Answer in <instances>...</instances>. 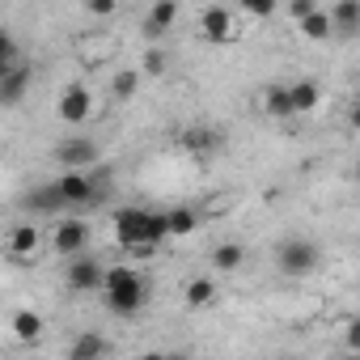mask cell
Listing matches in <instances>:
<instances>
[{"mask_svg":"<svg viewBox=\"0 0 360 360\" xmlns=\"http://www.w3.org/2000/svg\"><path fill=\"white\" fill-rule=\"evenodd\" d=\"M115 242H119L123 250H131L136 259L153 255L161 242H169V212L119 208V212H115Z\"/></svg>","mask_w":360,"mask_h":360,"instance_id":"1","label":"cell"},{"mask_svg":"<svg viewBox=\"0 0 360 360\" xmlns=\"http://www.w3.org/2000/svg\"><path fill=\"white\" fill-rule=\"evenodd\" d=\"M102 297H106V309H110L115 318H136V314L144 309V301H148V284H144V276H140L136 267L115 263V267H106Z\"/></svg>","mask_w":360,"mask_h":360,"instance_id":"2","label":"cell"},{"mask_svg":"<svg viewBox=\"0 0 360 360\" xmlns=\"http://www.w3.org/2000/svg\"><path fill=\"white\" fill-rule=\"evenodd\" d=\"M318 263H322V250H318V242H314V238H301V233L280 238V246H276V267H280L284 276L301 280V276L318 271Z\"/></svg>","mask_w":360,"mask_h":360,"instance_id":"3","label":"cell"},{"mask_svg":"<svg viewBox=\"0 0 360 360\" xmlns=\"http://www.w3.org/2000/svg\"><path fill=\"white\" fill-rule=\"evenodd\" d=\"M98 157H102V148L89 136H64L56 144V161H60L64 174H89L98 165Z\"/></svg>","mask_w":360,"mask_h":360,"instance_id":"4","label":"cell"},{"mask_svg":"<svg viewBox=\"0 0 360 360\" xmlns=\"http://www.w3.org/2000/svg\"><path fill=\"white\" fill-rule=\"evenodd\" d=\"M56 183H60L68 208H89V204H98L106 195V183H102L98 174H60Z\"/></svg>","mask_w":360,"mask_h":360,"instance_id":"5","label":"cell"},{"mask_svg":"<svg viewBox=\"0 0 360 360\" xmlns=\"http://www.w3.org/2000/svg\"><path fill=\"white\" fill-rule=\"evenodd\" d=\"M200 39H204V43H217V47L233 43V39H238V18H233V9L208 5V9L200 13Z\"/></svg>","mask_w":360,"mask_h":360,"instance_id":"6","label":"cell"},{"mask_svg":"<svg viewBox=\"0 0 360 360\" xmlns=\"http://www.w3.org/2000/svg\"><path fill=\"white\" fill-rule=\"evenodd\" d=\"M56 115H60L68 127H81V123L94 115V94H89L85 85H77V81L64 85V89H60V102H56Z\"/></svg>","mask_w":360,"mask_h":360,"instance_id":"7","label":"cell"},{"mask_svg":"<svg viewBox=\"0 0 360 360\" xmlns=\"http://www.w3.org/2000/svg\"><path fill=\"white\" fill-rule=\"evenodd\" d=\"M64 284H68L72 292H102V284H106V267H102L98 259H89V255H81V259H68Z\"/></svg>","mask_w":360,"mask_h":360,"instance_id":"8","label":"cell"},{"mask_svg":"<svg viewBox=\"0 0 360 360\" xmlns=\"http://www.w3.org/2000/svg\"><path fill=\"white\" fill-rule=\"evenodd\" d=\"M51 246H56V255H64V259H81L85 246H89V225L77 221V217H64V221L56 225V233H51Z\"/></svg>","mask_w":360,"mask_h":360,"instance_id":"9","label":"cell"},{"mask_svg":"<svg viewBox=\"0 0 360 360\" xmlns=\"http://www.w3.org/2000/svg\"><path fill=\"white\" fill-rule=\"evenodd\" d=\"M22 208H26L30 217H51V212H64V208H68V200H64L60 183H47V187H34V191H26Z\"/></svg>","mask_w":360,"mask_h":360,"instance_id":"10","label":"cell"},{"mask_svg":"<svg viewBox=\"0 0 360 360\" xmlns=\"http://www.w3.org/2000/svg\"><path fill=\"white\" fill-rule=\"evenodd\" d=\"M30 81H34V68H30V64H18V68H9V72H0V102H5V106H18V102L26 98Z\"/></svg>","mask_w":360,"mask_h":360,"instance_id":"11","label":"cell"},{"mask_svg":"<svg viewBox=\"0 0 360 360\" xmlns=\"http://www.w3.org/2000/svg\"><path fill=\"white\" fill-rule=\"evenodd\" d=\"M330 13V26L339 39H356L360 34V0H339V5L326 9Z\"/></svg>","mask_w":360,"mask_h":360,"instance_id":"12","label":"cell"},{"mask_svg":"<svg viewBox=\"0 0 360 360\" xmlns=\"http://www.w3.org/2000/svg\"><path fill=\"white\" fill-rule=\"evenodd\" d=\"M39 225L34 221H18L13 229H9V255L13 259H34V250H39Z\"/></svg>","mask_w":360,"mask_h":360,"instance_id":"13","label":"cell"},{"mask_svg":"<svg viewBox=\"0 0 360 360\" xmlns=\"http://www.w3.org/2000/svg\"><path fill=\"white\" fill-rule=\"evenodd\" d=\"M242 267H246V246H242V242H217V246H212V271L233 276V271H242Z\"/></svg>","mask_w":360,"mask_h":360,"instance_id":"14","label":"cell"},{"mask_svg":"<svg viewBox=\"0 0 360 360\" xmlns=\"http://www.w3.org/2000/svg\"><path fill=\"white\" fill-rule=\"evenodd\" d=\"M110 343L98 335V330H81L72 343H68V360H106Z\"/></svg>","mask_w":360,"mask_h":360,"instance_id":"15","label":"cell"},{"mask_svg":"<svg viewBox=\"0 0 360 360\" xmlns=\"http://www.w3.org/2000/svg\"><path fill=\"white\" fill-rule=\"evenodd\" d=\"M174 22H178V5H174V0H157V5L148 9V18H144V34L161 39V34L174 30Z\"/></svg>","mask_w":360,"mask_h":360,"instance_id":"16","label":"cell"},{"mask_svg":"<svg viewBox=\"0 0 360 360\" xmlns=\"http://www.w3.org/2000/svg\"><path fill=\"white\" fill-rule=\"evenodd\" d=\"M217 301V280L212 276H191L187 288H183V305L187 309H208Z\"/></svg>","mask_w":360,"mask_h":360,"instance_id":"17","label":"cell"},{"mask_svg":"<svg viewBox=\"0 0 360 360\" xmlns=\"http://www.w3.org/2000/svg\"><path fill=\"white\" fill-rule=\"evenodd\" d=\"M9 330H13V339H18V343H39L47 326H43V318H39L34 309H18V314H13V322H9Z\"/></svg>","mask_w":360,"mask_h":360,"instance_id":"18","label":"cell"},{"mask_svg":"<svg viewBox=\"0 0 360 360\" xmlns=\"http://www.w3.org/2000/svg\"><path fill=\"white\" fill-rule=\"evenodd\" d=\"M178 144H183L187 153H195V157H208V153L221 144V136H217L212 127H187L183 136H178Z\"/></svg>","mask_w":360,"mask_h":360,"instance_id":"19","label":"cell"},{"mask_svg":"<svg viewBox=\"0 0 360 360\" xmlns=\"http://www.w3.org/2000/svg\"><path fill=\"white\" fill-rule=\"evenodd\" d=\"M288 94H292V110H297V115H309V110L322 102V89H318V81H309V77H305V81H292Z\"/></svg>","mask_w":360,"mask_h":360,"instance_id":"20","label":"cell"},{"mask_svg":"<svg viewBox=\"0 0 360 360\" xmlns=\"http://www.w3.org/2000/svg\"><path fill=\"white\" fill-rule=\"evenodd\" d=\"M263 110H267L271 119H288V115H297V110H292V94H288V85H267V89H263Z\"/></svg>","mask_w":360,"mask_h":360,"instance_id":"21","label":"cell"},{"mask_svg":"<svg viewBox=\"0 0 360 360\" xmlns=\"http://www.w3.org/2000/svg\"><path fill=\"white\" fill-rule=\"evenodd\" d=\"M297 26H301V34H305L309 43H326V39L335 34V26H330V13H326V9H314V13H309L305 22H297Z\"/></svg>","mask_w":360,"mask_h":360,"instance_id":"22","label":"cell"},{"mask_svg":"<svg viewBox=\"0 0 360 360\" xmlns=\"http://www.w3.org/2000/svg\"><path fill=\"white\" fill-rule=\"evenodd\" d=\"M140 81H144V72H140V68H119V72L110 77V94H115L119 102H127V98H136Z\"/></svg>","mask_w":360,"mask_h":360,"instance_id":"23","label":"cell"},{"mask_svg":"<svg viewBox=\"0 0 360 360\" xmlns=\"http://www.w3.org/2000/svg\"><path fill=\"white\" fill-rule=\"evenodd\" d=\"M195 229H200L195 208H169V238H191Z\"/></svg>","mask_w":360,"mask_h":360,"instance_id":"24","label":"cell"},{"mask_svg":"<svg viewBox=\"0 0 360 360\" xmlns=\"http://www.w3.org/2000/svg\"><path fill=\"white\" fill-rule=\"evenodd\" d=\"M165 68H169V56H165L161 47H153V51L144 56V64H140V72H144V77H161Z\"/></svg>","mask_w":360,"mask_h":360,"instance_id":"25","label":"cell"},{"mask_svg":"<svg viewBox=\"0 0 360 360\" xmlns=\"http://www.w3.org/2000/svg\"><path fill=\"white\" fill-rule=\"evenodd\" d=\"M343 347L360 356V314H356V318H347V326H343Z\"/></svg>","mask_w":360,"mask_h":360,"instance_id":"26","label":"cell"},{"mask_svg":"<svg viewBox=\"0 0 360 360\" xmlns=\"http://www.w3.org/2000/svg\"><path fill=\"white\" fill-rule=\"evenodd\" d=\"M271 0H242V13H250V18H271Z\"/></svg>","mask_w":360,"mask_h":360,"instance_id":"27","label":"cell"},{"mask_svg":"<svg viewBox=\"0 0 360 360\" xmlns=\"http://www.w3.org/2000/svg\"><path fill=\"white\" fill-rule=\"evenodd\" d=\"M85 51H89L94 60H110V56H115V43H110V39H102V43L94 39V43H85Z\"/></svg>","mask_w":360,"mask_h":360,"instance_id":"28","label":"cell"},{"mask_svg":"<svg viewBox=\"0 0 360 360\" xmlns=\"http://www.w3.org/2000/svg\"><path fill=\"white\" fill-rule=\"evenodd\" d=\"M318 5H314V0H292V5H288V13H292V22H305L309 13H314Z\"/></svg>","mask_w":360,"mask_h":360,"instance_id":"29","label":"cell"},{"mask_svg":"<svg viewBox=\"0 0 360 360\" xmlns=\"http://www.w3.org/2000/svg\"><path fill=\"white\" fill-rule=\"evenodd\" d=\"M85 9H89L94 18H110V13H115V0H89Z\"/></svg>","mask_w":360,"mask_h":360,"instance_id":"30","label":"cell"},{"mask_svg":"<svg viewBox=\"0 0 360 360\" xmlns=\"http://www.w3.org/2000/svg\"><path fill=\"white\" fill-rule=\"evenodd\" d=\"M140 360H191L187 352H144Z\"/></svg>","mask_w":360,"mask_h":360,"instance_id":"31","label":"cell"},{"mask_svg":"<svg viewBox=\"0 0 360 360\" xmlns=\"http://www.w3.org/2000/svg\"><path fill=\"white\" fill-rule=\"evenodd\" d=\"M347 123H352V127H356V131H360V98H356V102H352V115H347Z\"/></svg>","mask_w":360,"mask_h":360,"instance_id":"32","label":"cell"},{"mask_svg":"<svg viewBox=\"0 0 360 360\" xmlns=\"http://www.w3.org/2000/svg\"><path fill=\"white\" fill-rule=\"evenodd\" d=\"M339 360H360V356H356V352H347V356H339Z\"/></svg>","mask_w":360,"mask_h":360,"instance_id":"33","label":"cell"},{"mask_svg":"<svg viewBox=\"0 0 360 360\" xmlns=\"http://www.w3.org/2000/svg\"><path fill=\"white\" fill-rule=\"evenodd\" d=\"M356 178H360V157H356Z\"/></svg>","mask_w":360,"mask_h":360,"instance_id":"34","label":"cell"}]
</instances>
